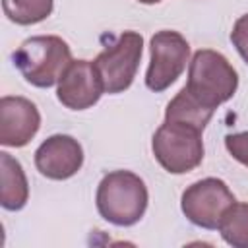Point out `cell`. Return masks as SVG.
Wrapping results in <instances>:
<instances>
[{
  "instance_id": "obj_1",
  "label": "cell",
  "mask_w": 248,
  "mask_h": 248,
  "mask_svg": "<svg viewBox=\"0 0 248 248\" xmlns=\"http://www.w3.org/2000/svg\"><path fill=\"white\" fill-rule=\"evenodd\" d=\"M95 202L105 221L116 227H132L143 217L149 196L145 182L136 172L112 170L99 182Z\"/></svg>"
},
{
  "instance_id": "obj_2",
  "label": "cell",
  "mask_w": 248,
  "mask_h": 248,
  "mask_svg": "<svg viewBox=\"0 0 248 248\" xmlns=\"http://www.w3.org/2000/svg\"><path fill=\"white\" fill-rule=\"evenodd\" d=\"M12 60L27 83L52 87L72 64V50L56 35H37L25 39L12 54Z\"/></svg>"
},
{
  "instance_id": "obj_3",
  "label": "cell",
  "mask_w": 248,
  "mask_h": 248,
  "mask_svg": "<svg viewBox=\"0 0 248 248\" xmlns=\"http://www.w3.org/2000/svg\"><path fill=\"white\" fill-rule=\"evenodd\" d=\"M184 87L194 99L215 110L236 93L238 74L221 52L200 48L190 60L188 81Z\"/></svg>"
},
{
  "instance_id": "obj_4",
  "label": "cell",
  "mask_w": 248,
  "mask_h": 248,
  "mask_svg": "<svg viewBox=\"0 0 248 248\" xmlns=\"http://www.w3.org/2000/svg\"><path fill=\"white\" fill-rule=\"evenodd\" d=\"M202 132L196 126L165 120L153 134L151 149L157 163L170 174L194 170L203 161Z\"/></svg>"
},
{
  "instance_id": "obj_5",
  "label": "cell",
  "mask_w": 248,
  "mask_h": 248,
  "mask_svg": "<svg viewBox=\"0 0 248 248\" xmlns=\"http://www.w3.org/2000/svg\"><path fill=\"white\" fill-rule=\"evenodd\" d=\"M143 50V37L136 31H124L95 60V68L103 79L105 93L116 95L126 91L138 72Z\"/></svg>"
},
{
  "instance_id": "obj_6",
  "label": "cell",
  "mask_w": 248,
  "mask_h": 248,
  "mask_svg": "<svg viewBox=\"0 0 248 248\" xmlns=\"http://www.w3.org/2000/svg\"><path fill=\"white\" fill-rule=\"evenodd\" d=\"M149 54L151 58L145 74V85L147 89L161 93L184 72L190 56V45L178 31L163 29L151 37Z\"/></svg>"
},
{
  "instance_id": "obj_7",
  "label": "cell",
  "mask_w": 248,
  "mask_h": 248,
  "mask_svg": "<svg viewBox=\"0 0 248 248\" xmlns=\"http://www.w3.org/2000/svg\"><path fill=\"white\" fill-rule=\"evenodd\" d=\"M236 200L229 186L221 178H202L194 184H190L180 200L182 213L190 223L196 227L213 231L219 227V221L229 205H232Z\"/></svg>"
},
{
  "instance_id": "obj_8",
  "label": "cell",
  "mask_w": 248,
  "mask_h": 248,
  "mask_svg": "<svg viewBox=\"0 0 248 248\" xmlns=\"http://www.w3.org/2000/svg\"><path fill=\"white\" fill-rule=\"evenodd\" d=\"M105 93L103 79L89 60H72L58 81L56 97L72 110H85L93 107Z\"/></svg>"
},
{
  "instance_id": "obj_9",
  "label": "cell",
  "mask_w": 248,
  "mask_h": 248,
  "mask_svg": "<svg viewBox=\"0 0 248 248\" xmlns=\"http://www.w3.org/2000/svg\"><path fill=\"white\" fill-rule=\"evenodd\" d=\"M83 165V149L79 141L68 134L46 138L35 151L37 170L50 180L72 178Z\"/></svg>"
},
{
  "instance_id": "obj_10",
  "label": "cell",
  "mask_w": 248,
  "mask_h": 248,
  "mask_svg": "<svg viewBox=\"0 0 248 248\" xmlns=\"http://www.w3.org/2000/svg\"><path fill=\"white\" fill-rule=\"evenodd\" d=\"M41 126L37 107L19 95H6L0 99V143L6 147L27 145Z\"/></svg>"
},
{
  "instance_id": "obj_11",
  "label": "cell",
  "mask_w": 248,
  "mask_h": 248,
  "mask_svg": "<svg viewBox=\"0 0 248 248\" xmlns=\"http://www.w3.org/2000/svg\"><path fill=\"white\" fill-rule=\"evenodd\" d=\"M0 203L8 211H17L25 207L29 200V184L23 167L10 153H0Z\"/></svg>"
},
{
  "instance_id": "obj_12",
  "label": "cell",
  "mask_w": 248,
  "mask_h": 248,
  "mask_svg": "<svg viewBox=\"0 0 248 248\" xmlns=\"http://www.w3.org/2000/svg\"><path fill=\"white\" fill-rule=\"evenodd\" d=\"M215 110L207 108L205 105H202L198 99H194L186 87H182L174 99L167 105L165 110V120L169 122H182V124H190L196 126L200 130H203L207 126V122L211 120Z\"/></svg>"
},
{
  "instance_id": "obj_13",
  "label": "cell",
  "mask_w": 248,
  "mask_h": 248,
  "mask_svg": "<svg viewBox=\"0 0 248 248\" xmlns=\"http://www.w3.org/2000/svg\"><path fill=\"white\" fill-rule=\"evenodd\" d=\"M217 229L227 244L234 248H248V203L234 202L229 205Z\"/></svg>"
},
{
  "instance_id": "obj_14",
  "label": "cell",
  "mask_w": 248,
  "mask_h": 248,
  "mask_svg": "<svg viewBox=\"0 0 248 248\" xmlns=\"http://www.w3.org/2000/svg\"><path fill=\"white\" fill-rule=\"evenodd\" d=\"M54 0H2L6 17L17 25H33L52 14Z\"/></svg>"
},
{
  "instance_id": "obj_15",
  "label": "cell",
  "mask_w": 248,
  "mask_h": 248,
  "mask_svg": "<svg viewBox=\"0 0 248 248\" xmlns=\"http://www.w3.org/2000/svg\"><path fill=\"white\" fill-rule=\"evenodd\" d=\"M225 147L238 163L248 167V132H238V134L225 136Z\"/></svg>"
},
{
  "instance_id": "obj_16",
  "label": "cell",
  "mask_w": 248,
  "mask_h": 248,
  "mask_svg": "<svg viewBox=\"0 0 248 248\" xmlns=\"http://www.w3.org/2000/svg\"><path fill=\"white\" fill-rule=\"evenodd\" d=\"M231 41L234 45V48L238 50V54L242 56V60L248 64V14L240 16L231 31Z\"/></svg>"
},
{
  "instance_id": "obj_17",
  "label": "cell",
  "mask_w": 248,
  "mask_h": 248,
  "mask_svg": "<svg viewBox=\"0 0 248 248\" xmlns=\"http://www.w3.org/2000/svg\"><path fill=\"white\" fill-rule=\"evenodd\" d=\"M138 2H141V4H159L161 0H138Z\"/></svg>"
}]
</instances>
